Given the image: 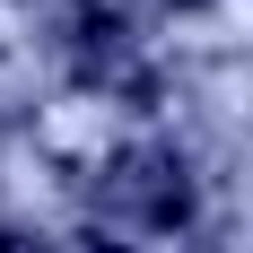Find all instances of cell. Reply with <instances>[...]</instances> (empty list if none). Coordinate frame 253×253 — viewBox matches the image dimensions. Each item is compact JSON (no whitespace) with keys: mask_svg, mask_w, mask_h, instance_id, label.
Returning a JSON list of instances; mask_svg holds the SVG:
<instances>
[{"mask_svg":"<svg viewBox=\"0 0 253 253\" xmlns=\"http://www.w3.org/2000/svg\"><path fill=\"white\" fill-rule=\"evenodd\" d=\"M96 210L105 218H123V227H183L192 218V183H183V157L175 149H114L96 166Z\"/></svg>","mask_w":253,"mask_h":253,"instance_id":"1","label":"cell"},{"mask_svg":"<svg viewBox=\"0 0 253 253\" xmlns=\"http://www.w3.org/2000/svg\"><path fill=\"white\" fill-rule=\"evenodd\" d=\"M70 70H79V87H105V96H131V105L157 96L149 61H140V44H131V26L114 18V9H87V18L70 26Z\"/></svg>","mask_w":253,"mask_h":253,"instance_id":"2","label":"cell"},{"mask_svg":"<svg viewBox=\"0 0 253 253\" xmlns=\"http://www.w3.org/2000/svg\"><path fill=\"white\" fill-rule=\"evenodd\" d=\"M0 253H61V245H44V236H26V227H0Z\"/></svg>","mask_w":253,"mask_h":253,"instance_id":"3","label":"cell"},{"mask_svg":"<svg viewBox=\"0 0 253 253\" xmlns=\"http://www.w3.org/2000/svg\"><path fill=\"white\" fill-rule=\"evenodd\" d=\"M61 253H123V245H105V236H70Z\"/></svg>","mask_w":253,"mask_h":253,"instance_id":"4","label":"cell"}]
</instances>
